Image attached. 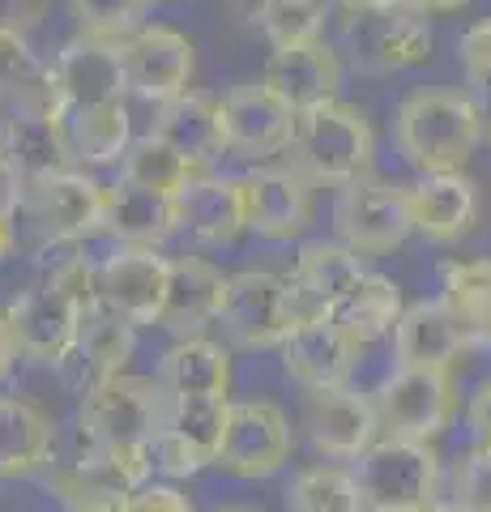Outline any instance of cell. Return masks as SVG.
<instances>
[{
  "mask_svg": "<svg viewBox=\"0 0 491 512\" xmlns=\"http://www.w3.org/2000/svg\"><path fill=\"white\" fill-rule=\"evenodd\" d=\"M393 141L419 175H445L470 163L474 146L483 141V128L466 90L427 86L402 99L398 120H393Z\"/></svg>",
  "mask_w": 491,
  "mask_h": 512,
  "instance_id": "1",
  "label": "cell"
},
{
  "mask_svg": "<svg viewBox=\"0 0 491 512\" xmlns=\"http://www.w3.org/2000/svg\"><path fill=\"white\" fill-rule=\"evenodd\" d=\"M372 154H376V137L372 124L359 107L351 103H325L312 111L295 116V133H291V167L299 175H308L312 188H346L355 180L372 175Z\"/></svg>",
  "mask_w": 491,
  "mask_h": 512,
  "instance_id": "2",
  "label": "cell"
},
{
  "mask_svg": "<svg viewBox=\"0 0 491 512\" xmlns=\"http://www.w3.org/2000/svg\"><path fill=\"white\" fill-rule=\"evenodd\" d=\"M363 512H423L445 500V461L436 444L380 436L359 461H351Z\"/></svg>",
  "mask_w": 491,
  "mask_h": 512,
  "instance_id": "3",
  "label": "cell"
},
{
  "mask_svg": "<svg viewBox=\"0 0 491 512\" xmlns=\"http://www.w3.org/2000/svg\"><path fill=\"white\" fill-rule=\"evenodd\" d=\"M432 22L427 13L410 9V5H393V9H363L342 18V52L351 60V69L363 77H389L402 69L432 60Z\"/></svg>",
  "mask_w": 491,
  "mask_h": 512,
  "instance_id": "4",
  "label": "cell"
},
{
  "mask_svg": "<svg viewBox=\"0 0 491 512\" xmlns=\"http://www.w3.org/2000/svg\"><path fill=\"white\" fill-rule=\"evenodd\" d=\"M167 393L150 376H129L94 389L77 410L82 448H150L163 431Z\"/></svg>",
  "mask_w": 491,
  "mask_h": 512,
  "instance_id": "5",
  "label": "cell"
},
{
  "mask_svg": "<svg viewBox=\"0 0 491 512\" xmlns=\"http://www.w3.org/2000/svg\"><path fill=\"white\" fill-rule=\"evenodd\" d=\"M218 325L244 350H274V346L282 350V342L299 325L291 282L274 274V269H240V274H231Z\"/></svg>",
  "mask_w": 491,
  "mask_h": 512,
  "instance_id": "6",
  "label": "cell"
},
{
  "mask_svg": "<svg viewBox=\"0 0 491 512\" xmlns=\"http://www.w3.org/2000/svg\"><path fill=\"white\" fill-rule=\"evenodd\" d=\"M227 419H231V397H214V393L167 397L163 431L150 444L154 470L176 483V478H193L205 466H214L227 436Z\"/></svg>",
  "mask_w": 491,
  "mask_h": 512,
  "instance_id": "7",
  "label": "cell"
},
{
  "mask_svg": "<svg viewBox=\"0 0 491 512\" xmlns=\"http://www.w3.org/2000/svg\"><path fill=\"white\" fill-rule=\"evenodd\" d=\"M372 406L380 436L432 444L457 419V389L449 372H406V367H398L376 389Z\"/></svg>",
  "mask_w": 491,
  "mask_h": 512,
  "instance_id": "8",
  "label": "cell"
},
{
  "mask_svg": "<svg viewBox=\"0 0 491 512\" xmlns=\"http://www.w3.org/2000/svg\"><path fill=\"white\" fill-rule=\"evenodd\" d=\"M334 227H338V244H346L359 256H380V252L402 248L406 239L415 235V227H410L406 188L372 180V175L338 188Z\"/></svg>",
  "mask_w": 491,
  "mask_h": 512,
  "instance_id": "9",
  "label": "cell"
},
{
  "mask_svg": "<svg viewBox=\"0 0 491 512\" xmlns=\"http://www.w3.org/2000/svg\"><path fill=\"white\" fill-rule=\"evenodd\" d=\"M0 128H5L0 133V154L13 163V171L26 180V188L73 167L65 120H60V107L52 99V82H47L43 94H30V99L0 111Z\"/></svg>",
  "mask_w": 491,
  "mask_h": 512,
  "instance_id": "10",
  "label": "cell"
},
{
  "mask_svg": "<svg viewBox=\"0 0 491 512\" xmlns=\"http://www.w3.org/2000/svg\"><path fill=\"white\" fill-rule=\"evenodd\" d=\"M47 82H52V99L65 111H99L124 103V56L120 43L86 39L77 35L56 52V60L47 64Z\"/></svg>",
  "mask_w": 491,
  "mask_h": 512,
  "instance_id": "11",
  "label": "cell"
},
{
  "mask_svg": "<svg viewBox=\"0 0 491 512\" xmlns=\"http://www.w3.org/2000/svg\"><path fill=\"white\" fill-rule=\"evenodd\" d=\"M295 453L291 419L274 402H231L227 436L214 466L231 478H274Z\"/></svg>",
  "mask_w": 491,
  "mask_h": 512,
  "instance_id": "12",
  "label": "cell"
},
{
  "mask_svg": "<svg viewBox=\"0 0 491 512\" xmlns=\"http://www.w3.org/2000/svg\"><path fill=\"white\" fill-rule=\"evenodd\" d=\"M133 350H137V329L120 312L107 308V303H99V308H90L82 316V329H77L69 355L60 359L56 376L73 393L90 397L94 389H103V384H112L129 372Z\"/></svg>",
  "mask_w": 491,
  "mask_h": 512,
  "instance_id": "13",
  "label": "cell"
},
{
  "mask_svg": "<svg viewBox=\"0 0 491 512\" xmlns=\"http://www.w3.org/2000/svg\"><path fill=\"white\" fill-rule=\"evenodd\" d=\"M120 56H124V86H129V94L158 107L188 94V82H193L197 69L193 43L171 26H141L133 39L120 43Z\"/></svg>",
  "mask_w": 491,
  "mask_h": 512,
  "instance_id": "14",
  "label": "cell"
},
{
  "mask_svg": "<svg viewBox=\"0 0 491 512\" xmlns=\"http://www.w3.org/2000/svg\"><path fill=\"white\" fill-rule=\"evenodd\" d=\"M22 210L39 222L43 244H82L86 235L103 231L107 188L94 184L82 171H56L26 188Z\"/></svg>",
  "mask_w": 491,
  "mask_h": 512,
  "instance_id": "15",
  "label": "cell"
},
{
  "mask_svg": "<svg viewBox=\"0 0 491 512\" xmlns=\"http://www.w3.org/2000/svg\"><path fill=\"white\" fill-rule=\"evenodd\" d=\"M304 431L316 457L325 461H359L380 440L372 397L342 389H316L304 397Z\"/></svg>",
  "mask_w": 491,
  "mask_h": 512,
  "instance_id": "16",
  "label": "cell"
},
{
  "mask_svg": "<svg viewBox=\"0 0 491 512\" xmlns=\"http://www.w3.org/2000/svg\"><path fill=\"white\" fill-rule=\"evenodd\" d=\"M171 256L158 248H120L99 265V303L120 312L133 329L163 320Z\"/></svg>",
  "mask_w": 491,
  "mask_h": 512,
  "instance_id": "17",
  "label": "cell"
},
{
  "mask_svg": "<svg viewBox=\"0 0 491 512\" xmlns=\"http://www.w3.org/2000/svg\"><path fill=\"white\" fill-rule=\"evenodd\" d=\"M9 320H13V333H18V346H22V359L30 363H47V367H60V359L69 355V346L82 329V308L60 291V286L43 282V286H30L18 299L9 303Z\"/></svg>",
  "mask_w": 491,
  "mask_h": 512,
  "instance_id": "18",
  "label": "cell"
},
{
  "mask_svg": "<svg viewBox=\"0 0 491 512\" xmlns=\"http://www.w3.org/2000/svg\"><path fill=\"white\" fill-rule=\"evenodd\" d=\"M261 86L269 94H278L295 116L325 103H338L342 90V60L325 39L312 43H295V47H278L274 56L265 60Z\"/></svg>",
  "mask_w": 491,
  "mask_h": 512,
  "instance_id": "19",
  "label": "cell"
},
{
  "mask_svg": "<svg viewBox=\"0 0 491 512\" xmlns=\"http://www.w3.org/2000/svg\"><path fill=\"white\" fill-rule=\"evenodd\" d=\"M223 128H227V150L240 158H274L291 150L295 133V111L269 94L261 82H244L227 90L223 99Z\"/></svg>",
  "mask_w": 491,
  "mask_h": 512,
  "instance_id": "20",
  "label": "cell"
},
{
  "mask_svg": "<svg viewBox=\"0 0 491 512\" xmlns=\"http://www.w3.org/2000/svg\"><path fill=\"white\" fill-rule=\"evenodd\" d=\"M368 278L363 269V256L351 252L338 239H316V244H304L295 256L291 269V299H295V316L312 320V316H329L338 303L355 291V286Z\"/></svg>",
  "mask_w": 491,
  "mask_h": 512,
  "instance_id": "21",
  "label": "cell"
},
{
  "mask_svg": "<svg viewBox=\"0 0 491 512\" xmlns=\"http://www.w3.org/2000/svg\"><path fill=\"white\" fill-rule=\"evenodd\" d=\"M154 478L150 448H82L65 470H52L60 500H129Z\"/></svg>",
  "mask_w": 491,
  "mask_h": 512,
  "instance_id": "22",
  "label": "cell"
},
{
  "mask_svg": "<svg viewBox=\"0 0 491 512\" xmlns=\"http://www.w3.org/2000/svg\"><path fill=\"white\" fill-rule=\"evenodd\" d=\"M359 363V346L346 338L329 316L299 320L291 338L282 342V372H287L304 393L342 389Z\"/></svg>",
  "mask_w": 491,
  "mask_h": 512,
  "instance_id": "23",
  "label": "cell"
},
{
  "mask_svg": "<svg viewBox=\"0 0 491 512\" xmlns=\"http://www.w3.org/2000/svg\"><path fill=\"white\" fill-rule=\"evenodd\" d=\"M248 231L261 239H291L312 218V180L295 167H257L240 175Z\"/></svg>",
  "mask_w": 491,
  "mask_h": 512,
  "instance_id": "24",
  "label": "cell"
},
{
  "mask_svg": "<svg viewBox=\"0 0 491 512\" xmlns=\"http://www.w3.org/2000/svg\"><path fill=\"white\" fill-rule=\"evenodd\" d=\"M470 350V342L462 338L453 312L440 299H419L406 303V312L393 329V359L406 372H449L457 359Z\"/></svg>",
  "mask_w": 491,
  "mask_h": 512,
  "instance_id": "25",
  "label": "cell"
},
{
  "mask_svg": "<svg viewBox=\"0 0 491 512\" xmlns=\"http://www.w3.org/2000/svg\"><path fill=\"white\" fill-rule=\"evenodd\" d=\"M410 205V227L415 235L432 239V244H453L462 239L474 218H479V184L466 171H445V175H419L406 188Z\"/></svg>",
  "mask_w": 491,
  "mask_h": 512,
  "instance_id": "26",
  "label": "cell"
},
{
  "mask_svg": "<svg viewBox=\"0 0 491 512\" xmlns=\"http://www.w3.org/2000/svg\"><path fill=\"white\" fill-rule=\"evenodd\" d=\"M176 218L180 231H188L201 244H235L248 231L244 210V184L231 175H193L176 192Z\"/></svg>",
  "mask_w": 491,
  "mask_h": 512,
  "instance_id": "27",
  "label": "cell"
},
{
  "mask_svg": "<svg viewBox=\"0 0 491 512\" xmlns=\"http://www.w3.org/2000/svg\"><path fill=\"white\" fill-rule=\"evenodd\" d=\"M150 133H158L176 150L188 167H210L214 158L227 154V128H223V103L210 94L188 90L180 99H171L158 107V120Z\"/></svg>",
  "mask_w": 491,
  "mask_h": 512,
  "instance_id": "28",
  "label": "cell"
},
{
  "mask_svg": "<svg viewBox=\"0 0 491 512\" xmlns=\"http://www.w3.org/2000/svg\"><path fill=\"white\" fill-rule=\"evenodd\" d=\"M227 295V278L218 274L201 256H176L171 261V282H167V303L158 329L176 333V338H201L205 325H218Z\"/></svg>",
  "mask_w": 491,
  "mask_h": 512,
  "instance_id": "29",
  "label": "cell"
},
{
  "mask_svg": "<svg viewBox=\"0 0 491 512\" xmlns=\"http://www.w3.org/2000/svg\"><path fill=\"white\" fill-rule=\"evenodd\" d=\"M180 231L176 197L167 192L137 188L120 180L107 188V210H103V235L120 239V248H158L167 235Z\"/></svg>",
  "mask_w": 491,
  "mask_h": 512,
  "instance_id": "30",
  "label": "cell"
},
{
  "mask_svg": "<svg viewBox=\"0 0 491 512\" xmlns=\"http://www.w3.org/2000/svg\"><path fill=\"white\" fill-rule=\"evenodd\" d=\"M56 461V427L30 397H0V478H26Z\"/></svg>",
  "mask_w": 491,
  "mask_h": 512,
  "instance_id": "31",
  "label": "cell"
},
{
  "mask_svg": "<svg viewBox=\"0 0 491 512\" xmlns=\"http://www.w3.org/2000/svg\"><path fill=\"white\" fill-rule=\"evenodd\" d=\"M154 380L167 397H197V393L227 397L231 393V355L223 342L176 338L163 350V359H158Z\"/></svg>",
  "mask_w": 491,
  "mask_h": 512,
  "instance_id": "32",
  "label": "cell"
},
{
  "mask_svg": "<svg viewBox=\"0 0 491 512\" xmlns=\"http://www.w3.org/2000/svg\"><path fill=\"white\" fill-rule=\"evenodd\" d=\"M440 303L453 312L470 350H491V256L440 269Z\"/></svg>",
  "mask_w": 491,
  "mask_h": 512,
  "instance_id": "33",
  "label": "cell"
},
{
  "mask_svg": "<svg viewBox=\"0 0 491 512\" xmlns=\"http://www.w3.org/2000/svg\"><path fill=\"white\" fill-rule=\"evenodd\" d=\"M406 312V299H402V286L393 278H380V274H368L351 295H346L329 320L351 338L359 350L372 346L380 338H389L393 329H398V320Z\"/></svg>",
  "mask_w": 491,
  "mask_h": 512,
  "instance_id": "34",
  "label": "cell"
},
{
  "mask_svg": "<svg viewBox=\"0 0 491 512\" xmlns=\"http://www.w3.org/2000/svg\"><path fill=\"white\" fill-rule=\"evenodd\" d=\"M65 120V141H69V158L73 163H90V167H103V163H124V154L133 146V133H129V107L116 103V107H99V111H60Z\"/></svg>",
  "mask_w": 491,
  "mask_h": 512,
  "instance_id": "35",
  "label": "cell"
},
{
  "mask_svg": "<svg viewBox=\"0 0 491 512\" xmlns=\"http://www.w3.org/2000/svg\"><path fill=\"white\" fill-rule=\"evenodd\" d=\"M282 504L287 512H363L351 466H334V461H316V466L299 470L282 491Z\"/></svg>",
  "mask_w": 491,
  "mask_h": 512,
  "instance_id": "36",
  "label": "cell"
},
{
  "mask_svg": "<svg viewBox=\"0 0 491 512\" xmlns=\"http://www.w3.org/2000/svg\"><path fill=\"white\" fill-rule=\"evenodd\" d=\"M193 167L184 163V158L167 146L158 133H146V137H137L129 154H124V171H120V180H129L137 188H150V192H167V197H176V192L193 180Z\"/></svg>",
  "mask_w": 491,
  "mask_h": 512,
  "instance_id": "37",
  "label": "cell"
},
{
  "mask_svg": "<svg viewBox=\"0 0 491 512\" xmlns=\"http://www.w3.org/2000/svg\"><path fill=\"white\" fill-rule=\"evenodd\" d=\"M329 18L325 0H261L257 5V26L261 35L278 47H295V43H312L321 39Z\"/></svg>",
  "mask_w": 491,
  "mask_h": 512,
  "instance_id": "38",
  "label": "cell"
},
{
  "mask_svg": "<svg viewBox=\"0 0 491 512\" xmlns=\"http://www.w3.org/2000/svg\"><path fill=\"white\" fill-rule=\"evenodd\" d=\"M77 35L103 39V43H124L146 26L150 0H69Z\"/></svg>",
  "mask_w": 491,
  "mask_h": 512,
  "instance_id": "39",
  "label": "cell"
},
{
  "mask_svg": "<svg viewBox=\"0 0 491 512\" xmlns=\"http://www.w3.org/2000/svg\"><path fill=\"white\" fill-rule=\"evenodd\" d=\"M47 90V69L22 35H0V111Z\"/></svg>",
  "mask_w": 491,
  "mask_h": 512,
  "instance_id": "40",
  "label": "cell"
},
{
  "mask_svg": "<svg viewBox=\"0 0 491 512\" xmlns=\"http://www.w3.org/2000/svg\"><path fill=\"white\" fill-rule=\"evenodd\" d=\"M445 500L462 512H491V453L470 448L449 474V495Z\"/></svg>",
  "mask_w": 491,
  "mask_h": 512,
  "instance_id": "41",
  "label": "cell"
},
{
  "mask_svg": "<svg viewBox=\"0 0 491 512\" xmlns=\"http://www.w3.org/2000/svg\"><path fill=\"white\" fill-rule=\"evenodd\" d=\"M124 512H197L176 483H146L124 500Z\"/></svg>",
  "mask_w": 491,
  "mask_h": 512,
  "instance_id": "42",
  "label": "cell"
},
{
  "mask_svg": "<svg viewBox=\"0 0 491 512\" xmlns=\"http://www.w3.org/2000/svg\"><path fill=\"white\" fill-rule=\"evenodd\" d=\"M457 60H462L466 77H479L491 73V18L474 22L462 39H457Z\"/></svg>",
  "mask_w": 491,
  "mask_h": 512,
  "instance_id": "43",
  "label": "cell"
},
{
  "mask_svg": "<svg viewBox=\"0 0 491 512\" xmlns=\"http://www.w3.org/2000/svg\"><path fill=\"white\" fill-rule=\"evenodd\" d=\"M47 13V0H0V35H30Z\"/></svg>",
  "mask_w": 491,
  "mask_h": 512,
  "instance_id": "44",
  "label": "cell"
},
{
  "mask_svg": "<svg viewBox=\"0 0 491 512\" xmlns=\"http://www.w3.org/2000/svg\"><path fill=\"white\" fill-rule=\"evenodd\" d=\"M466 423H470V440H474V448L491 453V380H483L479 389L470 393Z\"/></svg>",
  "mask_w": 491,
  "mask_h": 512,
  "instance_id": "45",
  "label": "cell"
},
{
  "mask_svg": "<svg viewBox=\"0 0 491 512\" xmlns=\"http://www.w3.org/2000/svg\"><path fill=\"white\" fill-rule=\"evenodd\" d=\"M26 205V180L5 154H0V218H18V210Z\"/></svg>",
  "mask_w": 491,
  "mask_h": 512,
  "instance_id": "46",
  "label": "cell"
},
{
  "mask_svg": "<svg viewBox=\"0 0 491 512\" xmlns=\"http://www.w3.org/2000/svg\"><path fill=\"white\" fill-rule=\"evenodd\" d=\"M466 94L474 103V116H479V128H483V141L491 146V73H479V77H466Z\"/></svg>",
  "mask_w": 491,
  "mask_h": 512,
  "instance_id": "47",
  "label": "cell"
},
{
  "mask_svg": "<svg viewBox=\"0 0 491 512\" xmlns=\"http://www.w3.org/2000/svg\"><path fill=\"white\" fill-rule=\"evenodd\" d=\"M22 363V346H18V333H13V320L9 312L0 308V384H5Z\"/></svg>",
  "mask_w": 491,
  "mask_h": 512,
  "instance_id": "48",
  "label": "cell"
},
{
  "mask_svg": "<svg viewBox=\"0 0 491 512\" xmlns=\"http://www.w3.org/2000/svg\"><path fill=\"white\" fill-rule=\"evenodd\" d=\"M406 5L419 13H453V9H466L470 0H406Z\"/></svg>",
  "mask_w": 491,
  "mask_h": 512,
  "instance_id": "49",
  "label": "cell"
},
{
  "mask_svg": "<svg viewBox=\"0 0 491 512\" xmlns=\"http://www.w3.org/2000/svg\"><path fill=\"white\" fill-rule=\"evenodd\" d=\"M13 248H18V227H13V218H0V265L13 256Z\"/></svg>",
  "mask_w": 491,
  "mask_h": 512,
  "instance_id": "50",
  "label": "cell"
},
{
  "mask_svg": "<svg viewBox=\"0 0 491 512\" xmlns=\"http://www.w3.org/2000/svg\"><path fill=\"white\" fill-rule=\"evenodd\" d=\"M351 13H363V9H393V5H406V0H342Z\"/></svg>",
  "mask_w": 491,
  "mask_h": 512,
  "instance_id": "51",
  "label": "cell"
},
{
  "mask_svg": "<svg viewBox=\"0 0 491 512\" xmlns=\"http://www.w3.org/2000/svg\"><path fill=\"white\" fill-rule=\"evenodd\" d=\"M210 512H265V508H252V504H223V508H210Z\"/></svg>",
  "mask_w": 491,
  "mask_h": 512,
  "instance_id": "52",
  "label": "cell"
},
{
  "mask_svg": "<svg viewBox=\"0 0 491 512\" xmlns=\"http://www.w3.org/2000/svg\"><path fill=\"white\" fill-rule=\"evenodd\" d=\"M423 512H462V508H453L449 500H440V504H432V508H423Z\"/></svg>",
  "mask_w": 491,
  "mask_h": 512,
  "instance_id": "53",
  "label": "cell"
},
{
  "mask_svg": "<svg viewBox=\"0 0 491 512\" xmlns=\"http://www.w3.org/2000/svg\"><path fill=\"white\" fill-rule=\"evenodd\" d=\"M227 5H261V0H227Z\"/></svg>",
  "mask_w": 491,
  "mask_h": 512,
  "instance_id": "54",
  "label": "cell"
},
{
  "mask_svg": "<svg viewBox=\"0 0 491 512\" xmlns=\"http://www.w3.org/2000/svg\"><path fill=\"white\" fill-rule=\"evenodd\" d=\"M150 5H163V0H150Z\"/></svg>",
  "mask_w": 491,
  "mask_h": 512,
  "instance_id": "55",
  "label": "cell"
},
{
  "mask_svg": "<svg viewBox=\"0 0 491 512\" xmlns=\"http://www.w3.org/2000/svg\"><path fill=\"white\" fill-rule=\"evenodd\" d=\"M0 133H5V128H0Z\"/></svg>",
  "mask_w": 491,
  "mask_h": 512,
  "instance_id": "56",
  "label": "cell"
}]
</instances>
